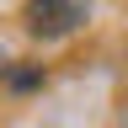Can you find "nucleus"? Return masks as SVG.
Listing matches in <instances>:
<instances>
[{"label": "nucleus", "instance_id": "nucleus-1", "mask_svg": "<svg viewBox=\"0 0 128 128\" xmlns=\"http://www.w3.org/2000/svg\"><path fill=\"white\" fill-rule=\"evenodd\" d=\"M86 22V0H27L22 6V27L32 38H70Z\"/></svg>", "mask_w": 128, "mask_h": 128}, {"label": "nucleus", "instance_id": "nucleus-2", "mask_svg": "<svg viewBox=\"0 0 128 128\" xmlns=\"http://www.w3.org/2000/svg\"><path fill=\"white\" fill-rule=\"evenodd\" d=\"M11 86H16V91H32V86H43V70H11Z\"/></svg>", "mask_w": 128, "mask_h": 128}, {"label": "nucleus", "instance_id": "nucleus-3", "mask_svg": "<svg viewBox=\"0 0 128 128\" xmlns=\"http://www.w3.org/2000/svg\"><path fill=\"white\" fill-rule=\"evenodd\" d=\"M0 75H11V64H6V54H0Z\"/></svg>", "mask_w": 128, "mask_h": 128}]
</instances>
